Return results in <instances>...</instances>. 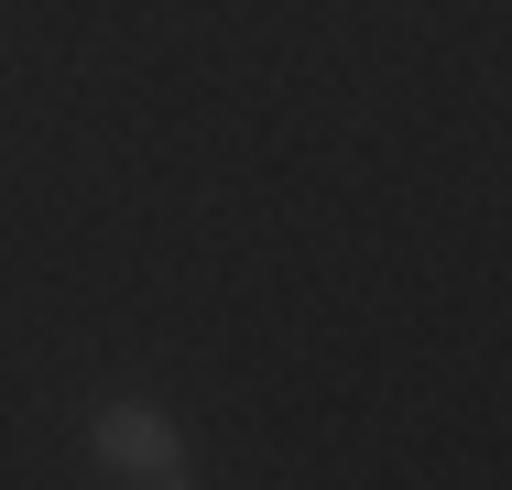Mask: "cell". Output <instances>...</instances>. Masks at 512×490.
I'll return each instance as SVG.
<instances>
[{
	"mask_svg": "<svg viewBox=\"0 0 512 490\" xmlns=\"http://www.w3.org/2000/svg\"><path fill=\"white\" fill-rule=\"evenodd\" d=\"M88 458H99V480H120V490H186L197 480V436H186L164 403H99V414H88Z\"/></svg>",
	"mask_w": 512,
	"mask_h": 490,
	"instance_id": "1",
	"label": "cell"
}]
</instances>
